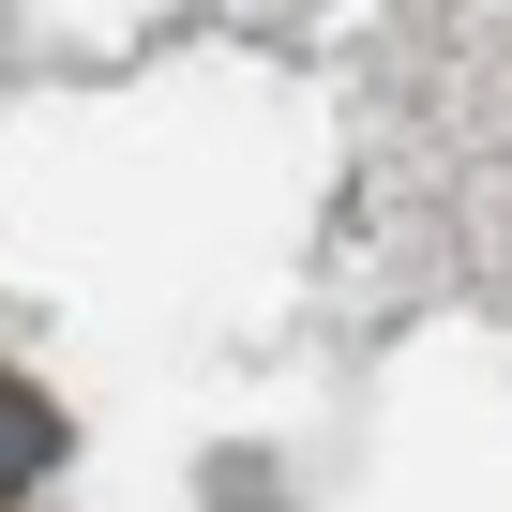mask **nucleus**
Segmentation results:
<instances>
[{
    "label": "nucleus",
    "instance_id": "f257e3e1",
    "mask_svg": "<svg viewBox=\"0 0 512 512\" xmlns=\"http://www.w3.org/2000/svg\"><path fill=\"white\" fill-rule=\"evenodd\" d=\"M46 467H61V407L0 377V512H16V482H46Z\"/></svg>",
    "mask_w": 512,
    "mask_h": 512
}]
</instances>
